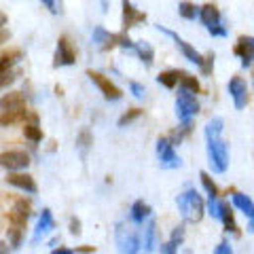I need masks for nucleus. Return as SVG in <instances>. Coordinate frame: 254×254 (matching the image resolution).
I'll use <instances>...</instances> for the list:
<instances>
[{
  "label": "nucleus",
  "mask_w": 254,
  "mask_h": 254,
  "mask_svg": "<svg viewBox=\"0 0 254 254\" xmlns=\"http://www.w3.org/2000/svg\"><path fill=\"white\" fill-rule=\"evenodd\" d=\"M235 55L242 60V66L248 70L252 66V58H254V38L248 34V36H240L237 38V43L233 47Z\"/></svg>",
  "instance_id": "nucleus-12"
},
{
  "label": "nucleus",
  "mask_w": 254,
  "mask_h": 254,
  "mask_svg": "<svg viewBox=\"0 0 254 254\" xmlns=\"http://www.w3.org/2000/svg\"><path fill=\"white\" fill-rule=\"evenodd\" d=\"M142 115V108H129L127 113H123L121 117H119V121H117V125L119 127H125V125H129V123H133L136 119Z\"/></svg>",
  "instance_id": "nucleus-34"
},
{
  "label": "nucleus",
  "mask_w": 254,
  "mask_h": 254,
  "mask_svg": "<svg viewBox=\"0 0 254 254\" xmlns=\"http://www.w3.org/2000/svg\"><path fill=\"white\" fill-rule=\"evenodd\" d=\"M30 110H23V113H9V115H0V127H9L19 121H26Z\"/></svg>",
  "instance_id": "nucleus-29"
},
{
  "label": "nucleus",
  "mask_w": 254,
  "mask_h": 254,
  "mask_svg": "<svg viewBox=\"0 0 254 254\" xmlns=\"http://www.w3.org/2000/svg\"><path fill=\"white\" fill-rule=\"evenodd\" d=\"M199 19L205 28H212V26H218V23H222V17H220V9L216 4L212 2H205L203 6H199Z\"/></svg>",
  "instance_id": "nucleus-15"
},
{
  "label": "nucleus",
  "mask_w": 254,
  "mask_h": 254,
  "mask_svg": "<svg viewBox=\"0 0 254 254\" xmlns=\"http://www.w3.org/2000/svg\"><path fill=\"white\" fill-rule=\"evenodd\" d=\"M21 240H23V229H19V227H9V246H11L13 250L19 248Z\"/></svg>",
  "instance_id": "nucleus-35"
},
{
  "label": "nucleus",
  "mask_w": 254,
  "mask_h": 254,
  "mask_svg": "<svg viewBox=\"0 0 254 254\" xmlns=\"http://www.w3.org/2000/svg\"><path fill=\"white\" fill-rule=\"evenodd\" d=\"M23 110H28V104L21 91H9L0 98V115L23 113Z\"/></svg>",
  "instance_id": "nucleus-10"
},
{
  "label": "nucleus",
  "mask_w": 254,
  "mask_h": 254,
  "mask_svg": "<svg viewBox=\"0 0 254 254\" xmlns=\"http://www.w3.org/2000/svg\"><path fill=\"white\" fill-rule=\"evenodd\" d=\"M23 136L36 144V142L43 140V129L38 127V123H26V125H23Z\"/></svg>",
  "instance_id": "nucleus-30"
},
{
  "label": "nucleus",
  "mask_w": 254,
  "mask_h": 254,
  "mask_svg": "<svg viewBox=\"0 0 254 254\" xmlns=\"http://www.w3.org/2000/svg\"><path fill=\"white\" fill-rule=\"evenodd\" d=\"M159 252H161V254H178V248H174V246H172L170 242H165V244H161V248H159Z\"/></svg>",
  "instance_id": "nucleus-46"
},
{
  "label": "nucleus",
  "mask_w": 254,
  "mask_h": 254,
  "mask_svg": "<svg viewBox=\"0 0 254 254\" xmlns=\"http://www.w3.org/2000/svg\"><path fill=\"white\" fill-rule=\"evenodd\" d=\"M76 252H81V254H91V252H95V248H93V246H83V248H76Z\"/></svg>",
  "instance_id": "nucleus-48"
},
{
  "label": "nucleus",
  "mask_w": 254,
  "mask_h": 254,
  "mask_svg": "<svg viewBox=\"0 0 254 254\" xmlns=\"http://www.w3.org/2000/svg\"><path fill=\"white\" fill-rule=\"evenodd\" d=\"M6 182H9L11 187H15V189L23 190V193H30V195H34L36 190H38L36 182H34V178H32L30 174H21V172L9 174V176H6Z\"/></svg>",
  "instance_id": "nucleus-14"
},
{
  "label": "nucleus",
  "mask_w": 254,
  "mask_h": 254,
  "mask_svg": "<svg viewBox=\"0 0 254 254\" xmlns=\"http://www.w3.org/2000/svg\"><path fill=\"white\" fill-rule=\"evenodd\" d=\"M133 49H136L140 62L144 64L146 68L153 66V60H155V49H153V45L146 43V41H140V43H133Z\"/></svg>",
  "instance_id": "nucleus-21"
},
{
  "label": "nucleus",
  "mask_w": 254,
  "mask_h": 254,
  "mask_svg": "<svg viewBox=\"0 0 254 254\" xmlns=\"http://www.w3.org/2000/svg\"><path fill=\"white\" fill-rule=\"evenodd\" d=\"M178 78H180V70H163V72L157 76V81L161 83L165 89H174V87L178 85Z\"/></svg>",
  "instance_id": "nucleus-26"
},
{
  "label": "nucleus",
  "mask_w": 254,
  "mask_h": 254,
  "mask_svg": "<svg viewBox=\"0 0 254 254\" xmlns=\"http://www.w3.org/2000/svg\"><path fill=\"white\" fill-rule=\"evenodd\" d=\"M176 205L180 210V216L187 222H199L205 214V201L201 199V195L195 189H187L185 193L178 195Z\"/></svg>",
  "instance_id": "nucleus-1"
},
{
  "label": "nucleus",
  "mask_w": 254,
  "mask_h": 254,
  "mask_svg": "<svg viewBox=\"0 0 254 254\" xmlns=\"http://www.w3.org/2000/svg\"><path fill=\"white\" fill-rule=\"evenodd\" d=\"M227 89H229V95H231L233 106L237 110H244L246 106H248V102H250V87H248V83H246V78L233 76L231 81H229Z\"/></svg>",
  "instance_id": "nucleus-6"
},
{
  "label": "nucleus",
  "mask_w": 254,
  "mask_h": 254,
  "mask_svg": "<svg viewBox=\"0 0 254 254\" xmlns=\"http://www.w3.org/2000/svg\"><path fill=\"white\" fill-rule=\"evenodd\" d=\"M76 62V51L74 47L70 45V41L66 36H62L58 41V49H55V62L53 66L60 68V66H72V64Z\"/></svg>",
  "instance_id": "nucleus-11"
},
{
  "label": "nucleus",
  "mask_w": 254,
  "mask_h": 254,
  "mask_svg": "<svg viewBox=\"0 0 254 254\" xmlns=\"http://www.w3.org/2000/svg\"><path fill=\"white\" fill-rule=\"evenodd\" d=\"M129 222H133V225H144V220L150 218V214H153V208L144 201V199H138L131 203V210H129Z\"/></svg>",
  "instance_id": "nucleus-18"
},
{
  "label": "nucleus",
  "mask_w": 254,
  "mask_h": 254,
  "mask_svg": "<svg viewBox=\"0 0 254 254\" xmlns=\"http://www.w3.org/2000/svg\"><path fill=\"white\" fill-rule=\"evenodd\" d=\"M0 254H9V244L6 242H0Z\"/></svg>",
  "instance_id": "nucleus-49"
},
{
  "label": "nucleus",
  "mask_w": 254,
  "mask_h": 254,
  "mask_svg": "<svg viewBox=\"0 0 254 254\" xmlns=\"http://www.w3.org/2000/svg\"><path fill=\"white\" fill-rule=\"evenodd\" d=\"M199 100H197V95L189 93V91H178L176 95V117L178 121L182 123H190L193 121V117L199 115Z\"/></svg>",
  "instance_id": "nucleus-4"
},
{
  "label": "nucleus",
  "mask_w": 254,
  "mask_h": 254,
  "mask_svg": "<svg viewBox=\"0 0 254 254\" xmlns=\"http://www.w3.org/2000/svg\"><path fill=\"white\" fill-rule=\"evenodd\" d=\"M70 233H72V235H81V233H83V229H81V220H78L76 216L70 218Z\"/></svg>",
  "instance_id": "nucleus-45"
},
{
  "label": "nucleus",
  "mask_w": 254,
  "mask_h": 254,
  "mask_svg": "<svg viewBox=\"0 0 254 254\" xmlns=\"http://www.w3.org/2000/svg\"><path fill=\"white\" fill-rule=\"evenodd\" d=\"M6 38H9V32H0V43L6 41Z\"/></svg>",
  "instance_id": "nucleus-51"
},
{
  "label": "nucleus",
  "mask_w": 254,
  "mask_h": 254,
  "mask_svg": "<svg viewBox=\"0 0 254 254\" xmlns=\"http://www.w3.org/2000/svg\"><path fill=\"white\" fill-rule=\"evenodd\" d=\"M129 89H131V93H133V98H144V93H146L144 85L138 83V81H131V83H129Z\"/></svg>",
  "instance_id": "nucleus-41"
},
{
  "label": "nucleus",
  "mask_w": 254,
  "mask_h": 254,
  "mask_svg": "<svg viewBox=\"0 0 254 254\" xmlns=\"http://www.w3.org/2000/svg\"><path fill=\"white\" fill-rule=\"evenodd\" d=\"M140 237H142V248H144V252L146 254L155 252V248H157V222H155V218L146 220L144 231H142Z\"/></svg>",
  "instance_id": "nucleus-16"
},
{
  "label": "nucleus",
  "mask_w": 254,
  "mask_h": 254,
  "mask_svg": "<svg viewBox=\"0 0 254 254\" xmlns=\"http://www.w3.org/2000/svg\"><path fill=\"white\" fill-rule=\"evenodd\" d=\"M208 32H210L212 36H229V30H227V26H222V23L208 28Z\"/></svg>",
  "instance_id": "nucleus-42"
},
{
  "label": "nucleus",
  "mask_w": 254,
  "mask_h": 254,
  "mask_svg": "<svg viewBox=\"0 0 254 254\" xmlns=\"http://www.w3.org/2000/svg\"><path fill=\"white\" fill-rule=\"evenodd\" d=\"M17 76H19L17 70H11V72L0 74V89H6V87H9V85H13L15 81H17Z\"/></svg>",
  "instance_id": "nucleus-39"
},
{
  "label": "nucleus",
  "mask_w": 254,
  "mask_h": 254,
  "mask_svg": "<svg viewBox=\"0 0 254 254\" xmlns=\"http://www.w3.org/2000/svg\"><path fill=\"white\" fill-rule=\"evenodd\" d=\"M87 76L91 78V81L95 83V87L102 91V95H104L106 100L110 102H117V100H121L123 98V91L119 89V87L110 81L108 76H104L102 72H95V70H87Z\"/></svg>",
  "instance_id": "nucleus-8"
},
{
  "label": "nucleus",
  "mask_w": 254,
  "mask_h": 254,
  "mask_svg": "<svg viewBox=\"0 0 254 254\" xmlns=\"http://www.w3.org/2000/svg\"><path fill=\"white\" fill-rule=\"evenodd\" d=\"M174 248H180L182 242H185V225H178V227H174V231H172V237L168 240Z\"/></svg>",
  "instance_id": "nucleus-36"
},
{
  "label": "nucleus",
  "mask_w": 254,
  "mask_h": 254,
  "mask_svg": "<svg viewBox=\"0 0 254 254\" xmlns=\"http://www.w3.org/2000/svg\"><path fill=\"white\" fill-rule=\"evenodd\" d=\"M93 144V136H91V131L89 129H81V133L76 136V146H78V150L85 155L87 150H89V146Z\"/></svg>",
  "instance_id": "nucleus-33"
},
{
  "label": "nucleus",
  "mask_w": 254,
  "mask_h": 254,
  "mask_svg": "<svg viewBox=\"0 0 254 254\" xmlns=\"http://www.w3.org/2000/svg\"><path fill=\"white\" fill-rule=\"evenodd\" d=\"M157 30H159V32H163V34H168V36H172L174 41H176L178 49L182 51V55H185V58H187L189 62H193L195 66H201V62H203V55H201L199 51H197L193 45H190V43H187L185 38H180V36L176 34V32H174V30H168L165 26H157Z\"/></svg>",
  "instance_id": "nucleus-9"
},
{
  "label": "nucleus",
  "mask_w": 254,
  "mask_h": 254,
  "mask_svg": "<svg viewBox=\"0 0 254 254\" xmlns=\"http://www.w3.org/2000/svg\"><path fill=\"white\" fill-rule=\"evenodd\" d=\"M51 254H74V250H70V248H64V246H60V248H53Z\"/></svg>",
  "instance_id": "nucleus-47"
},
{
  "label": "nucleus",
  "mask_w": 254,
  "mask_h": 254,
  "mask_svg": "<svg viewBox=\"0 0 254 254\" xmlns=\"http://www.w3.org/2000/svg\"><path fill=\"white\" fill-rule=\"evenodd\" d=\"M231 201H233L235 208H240L246 216H248V220H252V216H254V203H252V199L248 195H246V193H233Z\"/></svg>",
  "instance_id": "nucleus-24"
},
{
  "label": "nucleus",
  "mask_w": 254,
  "mask_h": 254,
  "mask_svg": "<svg viewBox=\"0 0 254 254\" xmlns=\"http://www.w3.org/2000/svg\"><path fill=\"white\" fill-rule=\"evenodd\" d=\"M115 43L119 47H123V49H133V41L125 34V32H121V34H115Z\"/></svg>",
  "instance_id": "nucleus-40"
},
{
  "label": "nucleus",
  "mask_w": 254,
  "mask_h": 254,
  "mask_svg": "<svg viewBox=\"0 0 254 254\" xmlns=\"http://www.w3.org/2000/svg\"><path fill=\"white\" fill-rule=\"evenodd\" d=\"M199 178H201V185L205 189V193L210 195V199H214V197H218V187H216V182L212 180V176L208 172H201L199 174Z\"/></svg>",
  "instance_id": "nucleus-31"
},
{
  "label": "nucleus",
  "mask_w": 254,
  "mask_h": 254,
  "mask_svg": "<svg viewBox=\"0 0 254 254\" xmlns=\"http://www.w3.org/2000/svg\"><path fill=\"white\" fill-rule=\"evenodd\" d=\"M222 129H225V121H222L220 117L210 119L208 125H205V140H208V138H220Z\"/></svg>",
  "instance_id": "nucleus-27"
},
{
  "label": "nucleus",
  "mask_w": 254,
  "mask_h": 254,
  "mask_svg": "<svg viewBox=\"0 0 254 254\" xmlns=\"http://www.w3.org/2000/svg\"><path fill=\"white\" fill-rule=\"evenodd\" d=\"M43 6H47V9H49L53 15H58V13H62V4L60 2H53V0H43L41 2Z\"/></svg>",
  "instance_id": "nucleus-44"
},
{
  "label": "nucleus",
  "mask_w": 254,
  "mask_h": 254,
  "mask_svg": "<svg viewBox=\"0 0 254 254\" xmlns=\"http://www.w3.org/2000/svg\"><path fill=\"white\" fill-rule=\"evenodd\" d=\"M222 203L225 201H220L218 197H214V199H208V205H205V208H208V214L212 218H220V210H222Z\"/></svg>",
  "instance_id": "nucleus-37"
},
{
  "label": "nucleus",
  "mask_w": 254,
  "mask_h": 254,
  "mask_svg": "<svg viewBox=\"0 0 254 254\" xmlns=\"http://www.w3.org/2000/svg\"><path fill=\"white\" fill-rule=\"evenodd\" d=\"M117 250L121 254H138L142 250V237L140 229L133 222H119L115 231Z\"/></svg>",
  "instance_id": "nucleus-2"
},
{
  "label": "nucleus",
  "mask_w": 254,
  "mask_h": 254,
  "mask_svg": "<svg viewBox=\"0 0 254 254\" xmlns=\"http://www.w3.org/2000/svg\"><path fill=\"white\" fill-rule=\"evenodd\" d=\"M222 225H225V231L229 233H240V229H237V222H235V216H233V210L229 208V203H222V210H220V218Z\"/></svg>",
  "instance_id": "nucleus-25"
},
{
  "label": "nucleus",
  "mask_w": 254,
  "mask_h": 254,
  "mask_svg": "<svg viewBox=\"0 0 254 254\" xmlns=\"http://www.w3.org/2000/svg\"><path fill=\"white\" fill-rule=\"evenodd\" d=\"M2 26H6V15L0 11V28H2Z\"/></svg>",
  "instance_id": "nucleus-50"
},
{
  "label": "nucleus",
  "mask_w": 254,
  "mask_h": 254,
  "mask_svg": "<svg viewBox=\"0 0 254 254\" xmlns=\"http://www.w3.org/2000/svg\"><path fill=\"white\" fill-rule=\"evenodd\" d=\"M212 70H214V53H208V55H203V62H201V66H199V72L203 76H210Z\"/></svg>",
  "instance_id": "nucleus-38"
},
{
  "label": "nucleus",
  "mask_w": 254,
  "mask_h": 254,
  "mask_svg": "<svg viewBox=\"0 0 254 254\" xmlns=\"http://www.w3.org/2000/svg\"><path fill=\"white\" fill-rule=\"evenodd\" d=\"M91 41L95 45H100L102 49H110L115 45V34H110L108 30H104L102 26H95L93 28V34H91Z\"/></svg>",
  "instance_id": "nucleus-22"
},
{
  "label": "nucleus",
  "mask_w": 254,
  "mask_h": 254,
  "mask_svg": "<svg viewBox=\"0 0 254 254\" xmlns=\"http://www.w3.org/2000/svg\"><path fill=\"white\" fill-rule=\"evenodd\" d=\"M212 254H233V248H231V244H227V242H220L216 248H214Z\"/></svg>",
  "instance_id": "nucleus-43"
},
{
  "label": "nucleus",
  "mask_w": 254,
  "mask_h": 254,
  "mask_svg": "<svg viewBox=\"0 0 254 254\" xmlns=\"http://www.w3.org/2000/svg\"><path fill=\"white\" fill-rule=\"evenodd\" d=\"M140 21H146V13L138 11L136 6H133V2H123V26H125V30L133 28Z\"/></svg>",
  "instance_id": "nucleus-19"
},
{
  "label": "nucleus",
  "mask_w": 254,
  "mask_h": 254,
  "mask_svg": "<svg viewBox=\"0 0 254 254\" xmlns=\"http://www.w3.org/2000/svg\"><path fill=\"white\" fill-rule=\"evenodd\" d=\"M30 216H32V203L26 199H17L13 205V210L9 212V222H11V227L23 229Z\"/></svg>",
  "instance_id": "nucleus-13"
},
{
  "label": "nucleus",
  "mask_w": 254,
  "mask_h": 254,
  "mask_svg": "<svg viewBox=\"0 0 254 254\" xmlns=\"http://www.w3.org/2000/svg\"><path fill=\"white\" fill-rule=\"evenodd\" d=\"M55 229V220H53V214L49 208H43V214L38 218V225H36V231H34V242H38L41 237H47Z\"/></svg>",
  "instance_id": "nucleus-17"
},
{
  "label": "nucleus",
  "mask_w": 254,
  "mask_h": 254,
  "mask_svg": "<svg viewBox=\"0 0 254 254\" xmlns=\"http://www.w3.org/2000/svg\"><path fill=\"white\" fill-rule=\"evenodd\" d=\"M157 159H159V163H161V168H165V170H174V168H180L182 165L180 157L176 155V150H174V146L170 144V140L165 136L157 140Z\"/></svg>",
  "instance_id": "nucleus-7"
},
{
  "label": "nucleus",
  "mask_w": 254,
  "mask_h": 254,
  "mask_svg": "<svg viewBox=\"0 0 254 254\" xmlns=\"http://www.w3.org/2000/svg\"><path fill=\"white\" fill-rule=\"evenodd\" d=\"M189 131H190V123H182V125L178 127V129H174V131L170 133V136H165V138L170 140V144H172V146H176V144H180L182 138H185Z\"/></svg>",
  "instance_id": "nucleus-32"
},
{
  "label": "nucleus",
  "mask_w": 254,
  "mask_h": 254,
  "mask_svg": "<svg viewBox=\"0 0 254 254\" xmlns=\"http://www.w3.org/2000/svg\"><path fill=\"white\" fill-rule=\"evenodd\" d=\"M208 163L214 174H225L229 168V144L220 138H208Z\"/></svg>",
  "instance_id": "nucleus-3"
},
{
  "label": "nucleus",
  "mask_w": 254,
  "mask_h": 254,
  "mask_svg": "<svg viewBox=\"0 0 254 254\" xmlns=\"http://www.w3.org/2000/svg\"><path fill=\"white\" fill-rule=\"evenodd\" d=\"M28 165H30V155L26 150H4V153H0V168L9 170V174L28 170Z\"/></svg>",
  "instance_id": "nucleus-5"
},
{
  "label": "nucleus",
  "mask_w": 254,
  "mask_h": 254,
  "mask_svg": "<svg viewBox=\"0 0 254 254\" xmlns=\"http://www.w3.org/2000/svg\"><path fill=\"white\" fill-rule=\"evenodd\" d=\"M178 85H180L182 91H189V93H193V95H197V93H199V89H201L199 81H197V76L190 74V72H185V70H180Z\"/></svg>",
  "instance_id": "nucleus-23"
},
{
  "label": "nucleus",
  "mask_w": 254,
  "mask_h": 254,
  "mask_svg": "<svg viewBox=\"0 0 254 254\" xmlns=\"http://www.w3.org/2000/svg\"><path fill=\"white\" fill-rule=\"evenodd\" d=\"M21 58H23V53H21L19 49H9V51H4L2 55H0V74L11 72L13 66H15V64H17Z\"/></svg>",
  "instance_id": "nucleus-20"
},
{
  "label": "nucleus",
  "mask_w": 254,
  "mask_h": 254,
  "mask_svg": "<svg viewBox=\"0 0 254 254\" xmlns=\"http://www.w3.org/2000/svg\"><path fill=\"white\" fill-rule=\"evenodd\" d=\"M178 13H180V17L193 21V19L199 17V6L193 4V2H178Z\"/></svg>",
  "instance_id": "nucleus-28"
}]
</instances>
